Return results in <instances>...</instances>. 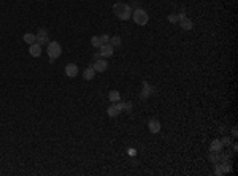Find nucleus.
Returning <instances> with one entry per match:
<instances>
[{
    "label": "nucleus",
    "mask_w": 238,
    "mask_h": 176,
    "mask_svg": "<svg viewBox=\"0 0 238 176\" xmlns=\"http://www.w3.org/2000/svg\"><path fill=\"white\" fill-rule=\"evenodd\" d=\"M132 6L125 3V2H117L113 5V13L117 19H121V21H129L132 18Z\"/></svg>",
    "instance_id": "1"
},
{
    "label": "nucleus",
    "mask_w": 238,
    "mask_h": 176,
    "mask_svg": "<svg viewBox=\"0 0 238 176\" xmlns=\"http://www.w3.org/2000/svg\"><path fill=\"white\" fill-rule=\"evenodd\" d=\"M132 18H133V23L137 26H146L148 21H149V14L145 11L143 8H137L132 11Z\"/></svg>",
    "instance_id": "2"
},
{
    "label": "nucleus",
    "mask_w": 238,
    "mask_h": 176,
    "mask_svg": "<svg viewBox=\"0 0 238 176\" xmlns=\"http://www.w3.org/2000/svg\"><path fill=\"white\" fill-rule=\"evenodd\" d=\"M48 57H49V60L52 62L54 59H57L60 54H62V46H60V43H57V41H49L48 43Z\"/></svg>",
    "instance_id": "3"
},
{
    "label": "nucleus",
    "mask_w": 238,
    "mask_h": 176,
    "mask_svg": "<svg viewBox=\"0 0 238 176\" xmlns=\"http://www.w3.org/2000/svg\"><path fill=\"white\" fill-rule=\"evenodd\" d=\"M143 89L142 92H140V100H148L149 95H153L154 94V86H151L148 81H143Z\"/></svg>",
    "instance_id": "4"
},
{
    "label": "nucleus",
    "mask_w": 238,
    "mask_h": 176,
    "mask_svg": "<svg viewBox=\"0 0 238 176\" xmlns=\"http://www.w3.org/2000/svg\"><path fill=\"white\" fill-rule=\"evenodd\" d=\"M35 37H37V43H38L40 46L48 45V43H49V34H48L46 29H40L37 34H35Z\"/></svg>",
    "instance_id": "5"
},
{
    "label": "nucleus",
    "mask_w": 238,
    "mask_h": 176,
    "mask_svg": "<svg viewBox=\"0 0 238 176\" xmlns=\"http://www.w3.org/2000/svg\"><path fill=\"white\" fill-rule=\"evenodd\" d=\"M92 68L95 70V73H97V72L102 73V72H105V70L108 68V62H106L105 59H102V57H100V59H97V60L92 63Z\"/></svg>",
    "instance_id": "6"
},
{
    "label": "nucleus",
    "mask_w": 238,
    "mask_h": 176,
    "mask_svg": "<svg viewBox=\"0 0 238 176\" xmlns=\"http://www.w3.org/2000/svg\"><path fill=\"white\" fill-rule=\"evenodd\" d=\"M99 49H100V51H99L100 57H110V56H113V51H114V48L110 45V43H106V45H102Z\"/></svg>",
    "instance_id": "7"
},
{
    "label": "nucleus",
    "mask_w": 238,
    "mask_h": 176,
    "mask_svg": "<svg viewBox=\"0 0 238 176\" xmlns=\"http://www.w3.org/2000/svg\"><path fill=\"white\" fill-rule=\"evenodd\" d=\"M65 75L68 78H75L78 75V65L76 63H67L65 65Z\"/></svg>",
    "instance_id": "8"
},
{
    "label": "nucleus",
    "mask_w": 238,
    "mask_h": 176,
    "mask_svg": "<svg viewBox=\"0 0 238 176\" xmlns=\"http://www.w3.org/2000/svg\"><path fill=\"white\" fill-rule=\"evenodd\" d=\"M148 129H149L151 133H159V132H160V122L157 119H151L148 122Z\"/></svg>",
    "instance_id": "9"
},
{
    "label": "nucleus",
    "mask_w": 238,
    "mask_h": 176,
    "mask_svg": "<svg viewBox=\"0 0 238 176\" xmlns=\"http://www.w3.org/2000/svg\"><path fill=\"white\" fill-rule=\"evenodd\" d=\"M29 54L32 57H40L41 56V46L38 45V43L35 41L34 45H30V48H29Z\"/></svg>",
    "instance_id": "10"
},
{
    "label": "nucleus",
    "mask_w": 238,
    "mask_h": 176,
    "mask_svg": "<svg viewBox=\"0 0 238 176\" xmlns=\"http://www.w3.org/2000/svg\"><path fill=\"white\" fill-rule=\"evenodd\" d=\"M222 143H221V140H213L211 141V145H210V152H222Z\"/></svg>",
    "instance_id": "11"
},
{
    "label": "nucleus",
    "mask_w": 238,
    "mask_h": 176,
    "mask_svg": "<svg viewBox=\"0 0 238 176\" xmlns=\"http://www.w3.org/2000/svg\"><path fill=\"white\" fill-rule=\"evenodd\" d=\"M179 26H181V29L183 30H191L192 27H194V24H192V21L186 16V18H183V19H179Z\"/></svg>",
    "instance_id": "12"
},
{
    "label": "nucleus",
    "mask_w": 238,
    "mask_h": 176,
    "mask_svg": "<svg viewBox=\"0 0 238 176\" xmlns=\"http://www.w3.org/2000/svg\"><path fill=\"white\" fill-rule=\"evenodd\" d=\"M94 76H95V70L92 68V65H91V67H88V68L84 70L83 78H84L86 81H91V80H94Z\"/></svg>",
    "instance_id": "13"
},
{
    "label": "nucleus",
    "mask_w": 238,
    "mask_h": 176,
    "mask_svg": "<svg viewBox=\"0 0 238 176\" xmlns=\"http://www.w3.org/2000/svg\"><path fill=\"white\" fill-rule=\"evenodd\" d=\"M108 100H110L111 103H116V102H119V100H121V94H119L117 91H110V92H108Z\"/></svg>",
    "instance_id": "14"
},
{
    "label": "nucleus",
    "mask_w": 238,
    "mask_h": 176,
    "mask_svg": "<svg viewBox=\"0 0 238 176\" xmlns=\"http://www.w3.org/2000/svg\"><path fill=\"white\" fill-rule=\"evenodd\" d=\"M24 41L27 43V45L30 46V45H34V43L37 41V37H35V34H30V32H27V34H24Z\"/></svg>",
    "instance_id": "15"
},
{
    "label": "nucleus",
    "mask_w": 238,
    "mask_h": 176,
    "mask_svg": "<svg viewBox=\"0 0 238 176\" xmlns=\"http://www.w3.org/2000/svg\"><path fill=\"white\" fill-rule=\"evenodd\" d=\"M110 45H111L113 48H114V46H121V45H122L121 37H117V35H116V37H111V38H110Z\"/></svg>",
    "instance_id": "16"
},
{
    "label": "nucleus",
    "mask_w": 238,
    "mask_h": 176,
    "mask_svg": "<svg viewBox=\"0 0 238 176\" xmlns=\"http://www.w3.org/2000/svg\"><path fill=\"white\" fill-rule=\"evenodd\" d=\"M91 45H92L94 48H97V49H99V48L103 45V43H102L100 37H92V38H91Z\"/></svg>",
    "instance_id": "17"
},
{
    "label": "nucleus",
    "mask_w": 238,
    "mask_h": 176,
    "mask_svg": "<svg viewBox=\"0 0 238 176\" xmlns=\"http://www.w3.org/2000/svg\"><path fill=\"white\" fill-rule=\"evenodd\" d=\"M221 163V167H222V171L224 173H229V171H232V165H230V162L229 160H225V162H219Z\"/></svg>",
    "instance_id": "18"
},
{
    "label": "nucleus",
    "mask_w": 238,
    "mask_h": 176,
    "mask_svg": "<svg viewBox=\"0 0 238 176\" xmlns=\"http://www.w3.org/2000/svg\"><path fill=\"white\" fill-rule=\"evenodd\" d=\"M214 174H218V176H222L224 171H222V167H221V163H214Z\"/></svg>",
    "instance_id": "19"
},
{
    "label": "nucleus",
    "mask_w": 238,
    "mask_h": 176,
    "mask_svg": "<svg viewBox=\"0 0 238 176\" xmlns=\"http://www.w3.org/2000/svg\"><path fill=\"white\" fill-rule=\"evenodd\" d=\"M106 113H108V116H110V117H116V116H117V111L114 109V106H113V105H111V106H108Z\"/></svg>",
    "instance_id": "20"
},
{
    "label": "nucleus",
    "mask_w": 238,
    "mask_h": 176,
    "mask_svg": "<svg viewBox=\"0 0 238 176\" xmlns=\"http://www.w3.org/2000/svg\"><path fill=\"white\" fill-rule=\"evenodd\" d=\"M221 143H222V146H230L232 145V140L229 137H222L221 138Z\"/></svg>",
    "instance_id": "21"
},
{
    "label": "nucleus",
    "mask_w": 238,
    "mask_h": 176,
    "mask_svg": "<svg viewBox=\"0 0 238 176\" xmlns=\"http://www.w3.org/2000/svg\"><path fill=\"white\" fill-rule=\"evenodd\" d=\"M210 162L211 163H218L219 162V157H218V154H216V152H211L210 154Z\"/></svg>",
    "instance_id": "22"
},
{
    "label": "nucleus",
    "mask_w": 238,
    "mask_h": 176,
    "mask_svg": "<svg viewBox=\"0 0 238 176\" xmlns=\"http://www.w3.org/2000/svg\"><path fill=\"white\" fill-rule=\"evenodd\" d=\"M178 14H170L168 16V23H171V24H178Z\"/></svg>",
    "instance_id": "23"
},
{
    "label": "nucleus",
    "mask_w": 238,
    "mask_h": 176,
    "mask_svg": "<svg viewBox=\"0 0 238 176\" xmlns=\"http://www.w3.org/2000/svg\"><path fill=\"white\" fill-rule=\"evenodd\" d=\"M110 35H106V34H103L102 37H100V40H102V43H103V45H106V43H110Z\"/></svg>",
    "instance_id": "24"
},
{
    "label": "nucleus",
    "mask_w": 238,
    "mask_h": 176,
    "mask_svg": "<svg viewBox=\"0 0 238 176\" xmlns=\"http://www.w3.org/2000/svg\"><path fill=\"white\" fill-rule=\"evenodd\" d=\"M232 137H233V138H236V137H238V130H236V127H233V129H232Z\"/></svg>",
    "instance_id": "25"
},
{
    "label": "nucleus",
    "mask_w": 238,
    "mask_h": 176,
    "mask_svg": "<svg viewBox=\"0 0 238 176\" xmlns=\"http://www.w3.org/2000/svg\"><path fill=\"white\" fill-rule=\"evenodd\" d=\"M127 152H129V156H132V157H133V156H135V154H137V151H135V149H132V148H130V149H129Z\"/></svg>",
    "instance_id": "26"
},
{
    "label": "nucleus",
    "mask_w": 238,
    "mask_h": 176,
    "mask_svg": "<svg viewBox=\"0 0 238 176\" xmlns=\"http://www.w3.org/2000/svg\"><path fill=\"white\" fill-rule=\"evenodd\" d=\"M232 149H233V152L238 151V145H236V143H232Z\"/></svg>",
    "instance_id": "27"
}]
</instances>
